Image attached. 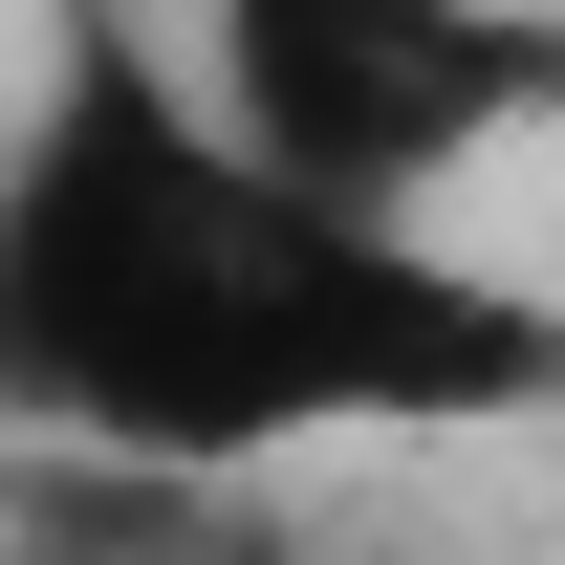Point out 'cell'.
Here are the masks:
<instances>
[{"label": "cell", "instance_id": "1", "mask_svg": "<svg viewBox=\"0 0 565 565\" xmlns=\"http://www.w3.org/2000/svg\"><path fill=\"white\" fill-rule=\"evenodd\" d=\"M0 414L262 479V457H457L565 414V305L414 217H327L217 131L174 44H66L0 109Z\"/></svg>", "mask_w": 565, "mask_h": 565}, {"label": "cell", "instance_id": "2", "mask_svg": "<svg viewBox=\"0 0 565 565\" xmlns=\"http://www.w3.org/2000/svg\"><path fill=\"white\" fill-rule=\"evenodd\" d=\"M174 87L282 196L457 239V196L565 109V22L544 0H174Z\"/></svg>", "mask_w": 565, "mask_h": 565}]
</instances>
